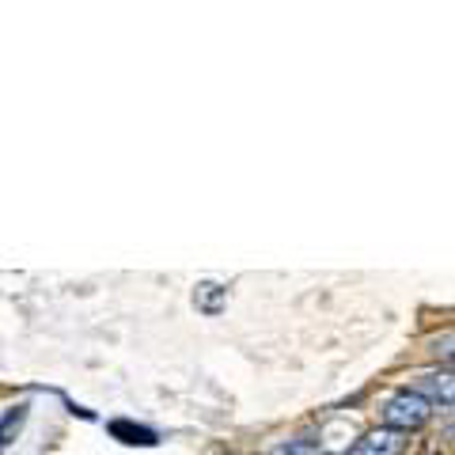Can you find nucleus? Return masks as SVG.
Listing matches in <instances>:
<instances>
[{
    "label": "nucleus",
    "mask_w": 455,
    "mask_h": 455,
    "mask_svg": "<svg viewBox=\"0 0 455 455\" xmlns=\"http://www.w3.org/2000/svg\"><path fill=\"white\" fill-rule=\"evenodd\" d=\"M383 421H387V429H418V425L429 421V403L418 395V391H398L395 398H387V406H383Z\"/></svg>",
    "instance_id": "f257e3e1"
},
{
    "label": "nucleus",
    "mask_w": 455,
    "mask_h": 455,
    "mask_svg": "<svg viewBox=\"0 0 455 455\" xmlns=\"http://www.w3.org/2000/svg\"><path fill=\"white\" fill-rule=\"evenodd\" d=\"M406 448V433L398 429H372L368 436H361L346 455H403Z\"/></svg>",
    "instance_id": "f03ea898"
},
{
    "label": "nucleus",
    "mask_w": 455,
    "mask_h": 455,
    "mask_svg": "<svg viewBox=\"0 0 455 455\" xmlns=\"http://www.w3.org/2000/svg\"><path fill=\"white\" fill-rule=\"evenodd\" d=\"M114 440H122V444H140V448H156L160 444V436H156L152 429H145V425H133V421H110L107 425Z\"/></svg>",
    "instance_id": "7ed1b4c3"
},
{
    "label": "nucleus",
    "mask_w": 455,
    "mask_h": 455,
    "mask_svg": "<svg viewBox=\"0 0 455 455\" xmlns=\"http://www.w3.org/2000/svg\"><path fill=\"white\" fill-rule=\"evenodd\" d=\"M194 304L202 307L205 315H217V311L228 304V289H220V284H212V281H202L194 292Z\"/></svg>",
    "instance_id": "20e7f679"
},
{
    "label": "nucleus",
    "mask_w": 455,
    "mask_h": 455,
    "mask_svg": "<svg viewBox=\"0 0 455 455\" xmlns=\"http://www.w3.org/2000/svg\"><path fill=\"white\" fill-rule=\"evenodd\" d=\"M429 391H433V395H440V398H444V406H451V376H448V372H444V376H433Z\"/></svg>",
    "instance_id": "39448f33"
},
{
    "label": "nucleus",
    "mask_w": 455,
    "mask_h": 455,
    "mask_svg": "<svg viewBox=\"0 0 455 455\" xmlns=\"http://www.w3.org/2000/svg\"><path fill=\"white\" fill-rule=\"evenodd\" d=\"M0 448H4V440H0Z\"/></svg>",
    "instance_id": "423d86ee"
}]
</instances>
